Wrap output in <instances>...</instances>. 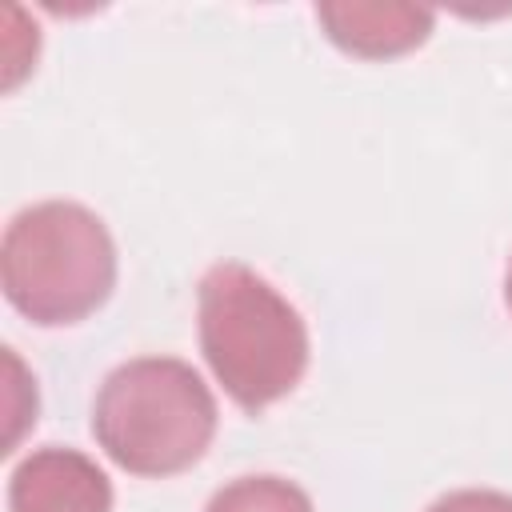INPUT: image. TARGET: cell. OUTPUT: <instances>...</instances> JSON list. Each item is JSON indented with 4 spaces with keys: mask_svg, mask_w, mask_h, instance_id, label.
I'll use <instances>...</instances> for the list:
<instances>
[{
    "mask_svg": "<svg viewBox=\"0 0 512 512\" xmlns=\"http://www.w3.org/2000/svg\"><path fill=\"white\" fill-rule=\"evenodd\" d=\"M204 512H312V500L284 476H240L224 484Z\"/></svg>",
    "mask_w": 512,
    "mask_h": 512,
    "instance_id": "8992f818",
    "label": "cell"
},
{
    "mask_svg": "<svg viewBox=\"0 0 512 512\" xmlns=\"http://www.w3.org/2000/svg\"><path fill=\"white\" fill-rule=\"evenodd\" d=\"M92 436L132 476H176L216 436V400L176 356H136L112 368L92 404Z\"/></svg>",
    "mask_w": 512,
    "mask_h": 512,
    "instance_id": "7a4b0ae2",
    "label": "cell"
},
{
    "mask_svg": "<svg viewBox=\"0 0 512 512\" xmlns=\"http://www.w3.org/2000/svg\"><path fill=\"white\" fill-rule=\"evenodd\" d=\"M504 300H508V308H512V264H508V276H504Z\"/></svg>",
    "mask_w": 512,
    "mask_h": 512,
    "instance_id": "ba28073f",
    "label": "cell"
},
{
    "mask_svg": "<svg viewBox=\"0 0 512 512\" xmlns=\"http://www.w3.org/2000/svg\"><path fill=\"white\" fill-rule=\"evenodd\" d=\"M200 352L224 392L260 412L288 396L308 368V328L300 312L248 264L224 260L196 288Z\"/></svg>",
    "mask_w": 512,
    "mask_h": 512,
    "instance_id": "6da1fadb",
    "label": "cell"
},
{
    "mask_svg": "<svg viewBox=\"0 0 512 512\" xmlns=\"http://www.w3.org/2000/svg\"><path fill=\"white\" fill-rule=\"evenodd\" d=\"M428 512H512V496L496 488H456L440 496Z\"/></svg>",
    "mask_w": 512,
    "mask_h": 512,
    "instance_id": "52a82bcc",
    "label": "cell"
},
{
    "mask_svg": "<svg viewBox=\"0 0 512 512\" xmlns=\"http://www.w3.org/2000/svg\"><path fill=\"white\" fill-rule=\"evenodd\" d=\"M324 36L364 60H388L428 40L436 12L416 4H316Z\"/></svg>",
    "mask_w": 512,
    "mask_h": 512,
    "instance_id": "5b68a950",
    "label": "cell"
},
{
    "mask_svg": "<svg viewBox=\"0 0 512 512\" xmlns=\"http://www.w3.org/2000/svg\"><path fill=\"white\" fill-rule=\"evenodd\" d=\"M8 512H112V484L76 448H36L8 480Z\"/></svg>",
    "mask_w": 512,
    "mask_h": 512,
    "instance_id": "277c9868",
    "label": "cell"
},
{
    "mask_svg": "<svg viewBox=\"0 0 512 512\" xmlns=\"http://www.w3.org/2000/svg\"><path fill=\"white\" fill-rule=\"evenodd\" d=\"M8 304L32 324H76L116 284V244L104 220L76 200H44L12 216L0 244Z\"/></svg>",
    "mask_w": 512,
    "mask_h": 512,
    "instance_id": "3957f363",
    "label": "cell"
}]
</instances>
